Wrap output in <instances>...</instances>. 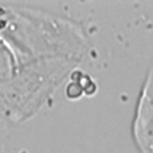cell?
Segmentation results:
<instances>
[{
    "mask_svg": "<svg viewBox=\"0 0 153 153\" xmlns=\"http://www.w3.org/2000/svg\"><path fill=\"white\" fill-rule=\"evenodd\" d=\"M133 136L140 153H153V62L137 98Z\"/></svg>",
    "mask_w": 153,
    "mask_h": 153,
    "instance_id": "obj_1",
    "label": "cell"
}]
</instances>
